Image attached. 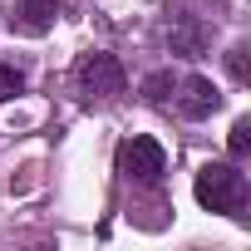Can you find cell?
Wrapping results in <instances>:
<instances>
[{
    "label": "cell",
    "mask_w": 251,
    "mask_h": 251,
    "mask_svg": "<svg viewBox=\"0 0 251 251\" xmlns=\"http://www.w3.org/2000/svg\"><path fill=\"white\" fill-rule=\"evenodd\" d=\"M177 89H182V94H173L168 103H177V113H182V118H207L212 108H222V94H217V84H212V79H202V74H187V79H177Z\"/></svg>",
    "instance_id": "277c9868"
},
{
    "label": "cell",
    "mask_w": 251,
    "mask_h": 251,
    "mask_svg": "<svg viewBox=\"0 0 251 251\" xmlns=\"http://www.w3.org/2000/svg\"><path fill=\"white\" fill-rule=\"evenodd\" d=\"M118 173L128 177V182H143V187L163 182V173H168L163 143L158 138H123L118 143Z\"/></svg>",
    "instance_id": "7a4b0ae2"
},
{
    "label": "cell",
    "mask_w": 251,
    "mask_h": 251,
    "mask_svg": "<svg viewBox=\"0 0 251 251\" xmlns=\"http://www.w3.org/2000/svg\"><path fill=\"white\" fill-rule=\"evenodd\" d=\"M143 94H148V103H168V99L177 94V74H173V69L148 74V79H143Z\"/></svg>",
    "instance_id": "52a82bcc"
},
{
    "label": "cell",
    "mask_w": 251,
    "mask_h": 251,
    "mask_svg": "<svg viewBox=\"0 0 251 251\" xmlns=\"http://www.w3.org/2000/svg\"><path fill=\"white\" fill-rule=\"evenodd\" d=\"M226 69H231V79H236V84H246V79H251V69H246V50H241V45L226 54Z\"/></svg>",
    "instance_id": "30bf717a"
},
{
    "label": "cell",
    "mask_w": 251,
    "mask_h": 251,
    "mask_svg": "<svg viewBox=\"0 0 251 251\" xmlns=\"http://www.w3.org/2000/svg\"><path fill=\"white\" fill-rule=\"evenodd\" d=\"M59 15V0H15V10H10V25L20 35H45Z\"/></svg>",
    "instance_id": "5b68a950"
},
{
    "label": "cell",
    "mask_w": 251,
    "mask_h": 251,
    "mask_svg": "<svg viewBox=\"0 0 251 251\" xmlns=\"http://www.w3.org/2000/svg\"><path fill=\"white\" fill-rule=\"evenodd\" d=\"M74 79H79V89L94 94V99H113V94H123V64H118L113 54H103V50L84 54L79 69H74Z\"/></svg>",
    "instance_id": "3957f363"
},
{
    "label": "cell",
    "mask_w": 251,
    "mask_h": 251,
    "mask_svg": "<svg viewBox=\"0 0 251 251\" xmlns=\"http://www.w3.org/2000/svg\"><path fill=\"white\" fill-rule=\"evenodd\" d=\"M226 148H231V158H246V153H251V118H236V123H231Z\"/></svg>",
    "instance_id": "ba28073f"
},
{
    "label": "cell",
    "mask_w": 251,
    "mask_h": 251,
    "mask_svg": "<svg viewBox=\"0 0 251 251\" xmlns=\"http://www.w3.org/2000/svg\"><path fill=\"white\" fill-rule=\"evenodd\" d=\"M168 45H173V54H197V50H202V25H192L187 15L173 20V25H168Z\"/></svg>",
    "instance_id": "8992f818"
},
{
    "label": "cell",
    "mask_w": 251,
    "mask_h": 251,
    "mask_svg": "<svg viewBox=\"0 0 251 251\" xmlns=\"http://www.w3.org/2000/svg\"><path fill=\"white\" fill-rule=\"evenodd\" d=\"M192 192H197V202H202L207 212L241 217V207H246V177H241L231 163H207V168L197 173Z\"/></svg>",
    "instance_id": "6da1fadb"
},
{
    "label": "cell",
    "mask_w": 251,
    "mask_h": 251,
    "mask_svg": "<svg viewBox=\"0 0 251 251\" xmlns=\"http://www.w3.org/2000/svg\"><path fill=\"white\" fill-rule=\"evenodd\" d=\"M20 89H25V74H20V69H10V64H0V103L15 99Z\"/></svg>",
    "instance_id": "9c48e42d"
}]
</instances>
